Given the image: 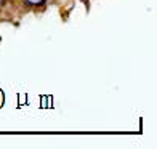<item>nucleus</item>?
Instances as JSON below:
<instances>
[{
	"label": "nucleus",
	"instance_id": "1",
	"mask_svg": "<svg viewBox=\"0 0 157 149\" xmlns=\"http://www.w3.org/2000/svg\"><path fill=\"white\" fill-rule=\"evenodd\" d=\"M44 2H45V0H27V3H31V5H40Z\"/></svg>",
	"mask_w": 157,
	"mask_h": 149
},
{
	"label": "nucleus",
	"instance_id": "2",
	"mask_svg": "<svg viewBox=\"0 0 157 149\" xmlns=\"http://www.w3.org/2000/svg\"><path fill=\"white\" fill-rule=\"evenodd\" d=\"M3 99H5V96H3V93L0 91V106H2V103H3Z\"/></svg>",
	"mask_w": 157,
	"mask_h": 149
}]
</instances>
